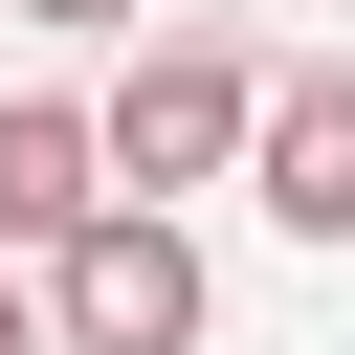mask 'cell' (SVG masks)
Listing matches in <instances>:
<instances>
[{"mask_svg":"<svg viewBox=\"0 0 355 355\" xmlns=\"http://www.w3.org/2000/svg\"><path fill=\"white\" fill-rule=\"evenodd\" d=\"M89 222H111V111H67V89H44V111H0V244H22V266H67Z\"/></svg>","mask_w":355,"mask_h":355,"instance_id":"3957f363","label":"cell"},{"mask_svg":"<svg viewBox=\"0 0 355 355\" xmlns=\"http://www.w3.org/2000/svg\"><path fill=\"white\" fill-rule=\"evenodd\" d=\"M200 311H222V288H200V222H155V200H111V222L44 266V333H67V355H200Z\"/></svg>","mask_w":355,"mask_h":355,"instance_id":"7a4b0ae2","label":"cell"},{"mask_svg":"<svg viewBox=\"0 0 355 355\" xmlns=\"http://www.w3.org/2000/svg\"><path fill=\"white\" fill-rule=\"evenodd\" d=\"M22 22H67V44H111V22H155V0H22Z\"/></svg>","mask_w":355,"mask_h":355,"instance_id":"8992f818","label":"cell"},{"mask_svg":"<svg viewBox=\"0 0 355 355\" xmlns=\"http://www.w3.org/2000/svg\"><path fill=\"white\" fill-rule=\"evenodd\" d=\"M244 178H266V222H288V244H355V67H288Z\"/></svg>","mask_w":355,"mask_h":355,"instance_id":"277c9868","label":"cell"},{"mask_svg":"<svg viewBox=\"0 0 355 355\" xmlns=\"http://www.w3.org/2000/svg\"><path fill=\"white\" fill-rule=\"evenodd\" d=\"M0 355H44V266H22V244H0Z\"/></svg>","mask_w":355,"mask_h":355,"instance_id":"5b68a950","label":"cell"},{"mask_svg":"<svg viewBox=\"0 0 355 355\" xmlns=\"http://www.w3.org/2000/svg\"><path fill=\"white\" fill-rule=\"evenodd\" d=\"M266 89H288V67H266V44H222V22L133 44V67L89 89V111H111V200H155V222H178V178H244V155H266Z\"/></svg>","mask_w":355,"mask_h":355,"instance_id":"6da1fadb","label":"cell"}]
</instances>
